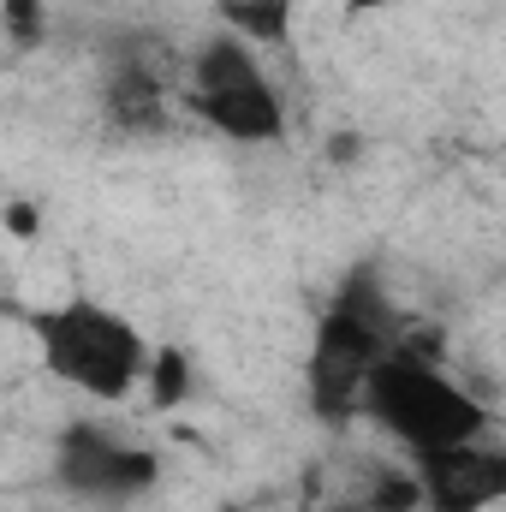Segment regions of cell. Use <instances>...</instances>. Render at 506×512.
Here are the masks:
<instances>
[{"label":"cell","instance_id":"1","mask_svg":"<svg viewBox=\"0 0 506 512\" xmlns=\"http://www.w3.org/2000/svg\"><path fill=\"white\" fill-rule=\"evenodd\" d=\"M36 346H42V370L54 382H66L84 399H126L131 387L149 382V346L120 310L96 304V298H66L54 310L36 316Z\"/></svg>","mask_w":506,"mask_h":512},{"label":"cell","instance_id":"2","mask_svg":"<svg viewBox=\"0 0 506 512\" xmlns=\"http://www.w3.org/2000/svg\"><path fill=\"white\" fill-rule=\"evenodd\" d=\"M364 411H370V423L387 429L411 459L489 435V411L453 382L441 364H429L417 352H393L381 364L370 393H364Z\"/></svg>","mask_w":506,"mask_h":512},{"label":"cell","instance_id":"3","mask_svg":"<svg viewBox=\"0 0 506 512\" xmlns=\"http://www.w3.org/2000/svg\"><path fill=\"white\" fill-rule=\"evenodd\" d=\"M393 328H387V304L381 292L358 274L334 310L316 322V340H310V405L316 417H352L364 411V393L376 382V370L393 358Z\"/></svg>","mask_w":506,"mask_h":512},{"label":"cell","instance_id":"4","mask_svg":"<svg viewBox=\"0 0 506 512\" xmlns=\"http://www.w3.org/2000/svg\"><path fill=\"white\" fill-rule=\"evenodd\" d=\"M185 102L203 126H215L233 143H274L286 131V108L268 84V72L256 66L245 36H215L191 54L185 66Z\"/></svg>","mask_w":506,"mask_h":512},{"label":"cell","instance_id":"5","mask_svg":"<svg viewBox=\"0 0 506 512\" xmlns=\"http://www.w3.org/2000/svg\"><path fill=\"white\" fill-rule=\"evenodd\" d=\"M411 471L429 512H489L506 501V447H495L489 435L441 453H417Z\"/></svg>","mask_w":506,"mask_h":512},{"label":"cell","instance_id":"6","mask_svg":"<svg viewBox=\"0 0 506 512\" xmlns=\"http://www.w3.org/2000/svg\"><path fill=\"white\" fill-rule=\"evenodd\" d=\"M54 477L72 489V495H90V501H131L143 489H155L161 465L149 447H126V441H108V435H66L60 441V459H54Z\"/></svg>","mask_w":506,"mask_h":512},{"label":"cell","instance_id":"7","mask_svg":"<svg viewBox=\"0 0 506 512\" xmlns=\"http://www.w3.org/2000/svg\"><path fill=\"white\" fill-rule=\"evenodd\" d=\"M108 120L120 131H137V137L167 126V90H161L155 66H143V60H120L114 66V78H108Z\"/></svg>","mask_w":506,"mask_h":512},{"label":"cell","instance_id":"8","mask_svg":"<svg viewBox=\"0 0 506 512\" xmlns=\"http://www.w3.org/2000/svg\"><path fill=\"white\" fill-rule=\"evenodd\" d=\"M215 12L245 42H280L292 24V0H215Z\"/></svg>","mask_w":506,"mask_h":512},{"label":"cell","instance_id":"9","mask_svg":"<svg viewBox=\"0 0 506 512\" xmlns=\"http://www.w3.org/2000/svg\"><path fill=\"white\" fill-rule=\"evenodd\" d=\"M149 399H155V405H179V399H185V393H191V358H185V352H173V346H167V352H155V358H149Z\"/></svg>","mask_w":506,"mask_h":512},{"label":"cell","instance_id":"10","mask_svg":"<svg viewBox=\"0 0 506 512\" xmlns=\"http://www.w3.org/2000/svg\"><path fill=\"white\" fill-rule=\"evenodd\" d=\"M6 30H12V42L24 48V42H36L48 24H42V0H6Z\"/></svg>","mask_w":506,"mask_h":512},{"label":"cell","instance_id":"11","mask_svg":"<svg viewBox=\"0 0 506 512\" xmlns=\"http://www.w3.org/2000/svg\"><path fill=\"white\" fill-rule=\"evenodd\" d=\"M376 6H387V0H346V12H376Z\"/></svg>","mask_w":506,"mask_h":512}]
</instances>
